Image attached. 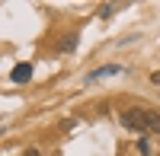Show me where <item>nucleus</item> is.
Segmentation results:
<instances>
[{"instance_id":"nucleus-1","label":"nucleus","mask_w":160,"mask_h":156,"mask_svg":"<svg viewBox=\"0 0 160 156\" xmlns=\"http://www.w3.org/2000/svg\"><path fill=\"white\" fill-rule=\"evenodd\" d=\"M118 121H122L128 131H138L141 137L160 134V112L157 108H125L118 115Z\"/></svg>"},{"instance_id":"nucleus-7","label":"nucleus","mask_w":160,"mask_h":156,"mask_svg":"<svg viewBox=\"0 0 160 156\" xmlns=\"http://www.w3.org/2000/svg\"><path fill=\"white\" fill-rule=\"evenodd\" d=\"M22 156H42V150H38V147H29V150H22Z\"/></svg>"},{"instance_id":"nucleus-5","label":"nucleus","mask_w":160,"mask_h":156,"mask_svg":"<svg viewBox=\"0 0 160 156\" xmlns=\"http://www.w3.org/2000/svg\"><path fill=\"white\" fill-rule=\"evenodd\" d=\"M96 16H99V19H112V16H115V7H112V3L96 7Z\"/></svg>"},{"instance_id":"nucleus-2","label":"nucleus","mask_w":160,"mask_h":156,"mask_svg":"<svg viewBox=\"0 0 160 156\" xmlns=\"http://www.w3.org/2000/svg\"><path fill=\"white\" fill-rule=\"evenodd\" d=\"M122 70H125L122 64H106V67L90 70V73L83 76V83H99V80H106V76H115V73H122Z\"/></svg>"},{"instance_id":"nucleus-6","label":"nucleus","mask_w":160,"mask_h":156,"mask_svg":"<svg viewBox=\"0 0 160 156\" xmlns=\"http://www.w3.org/2000/svg\"><path fill=\"white\" fill-rule=\"evenodd\" d=\"M135 150H138L141 156H151V140H148V137H141L138 144H135Z\"/></svg>"},{"instance_id":"nucleus-4","label":"nucleus","mask_w":160,"mask_h":156,"mask_svg":"<svg viewBox=\"0 0 160 156\" xmlns=\"http://www.w3.org/2000/svg\"><path fill=\"white\" fill-rule=\"evenodd\" d=\"M77 38H80L77 32H68V35L58 42V51H61V54H71V51H77Z\"/></svg>"},{"instance_id":"nucleus-8","label":"nucleus","mask_w":160,"mask_h":156,"mask_svg":"<svg viewBox=\"0 0 160 156\" xmlns=\"http://www.w3.org/2000/svg\"><path fill=\"white\" fill-rule=\"evenodd\" d=\"M151 83H154V86H160V70H154V73H151Z\"/></svg>"},{"instance_id":"nucleus-3","label":"nucleus","mask_w":160,"mask_h":156,"mask_svg":"<svg viewBox=\"0 0 160 156\" xmlns=\"http://www.w3.org/2000/svg\"><path fill=\"white\" fill-rule=\"evenodd\" d=\"M10 80L13 83H29L32 80V64H16V67L10 70Z\"/></svg>"}]
</instances>
